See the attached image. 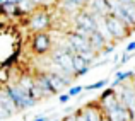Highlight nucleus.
Segmentation results:
<instances>
[{
  "instance_id": "a211bd4d",
  "label": "nucleus",
  "mask_w": 135,
  "mask_h": 121,
  "mask_svg": "<svg viewBox=\"0 0 135 121\" xmlns=\"http://www.w3.org/2000/svg\"><path fill=\"white\" fill-rule=\"evenodd\" d=\"M132 51H135V41L130 43V44L127 46V53H132Z\"/></svg>"
},
{
  "instance_id": "ddd939ff",
  "label": "nucleus",
  "mask_w": 135,
  "mask_h": 121,
  "mask_svg": "<svg viewBox=\"0 0 135 121\" xmlns=\"http://www.w3.org/2000/svg\"><path fill=\"white\" fill-rule=\"evenodd\" d=\"M106 84H108V80H99V82H94V84H91V85H86V87H84V90H94V89H101V87H104Z\"/></svg>"
},
{
  "instance_id": "39448f33",
  "label": "nucleus",
  "mask_w": 135,
  "mask_h": 121,
  "mask_svg": "<svg viewBox=\"0 0 135 121\" xmlns=\"http://www.w3.org/2000/svg\"><path fill=\"white\" fill-rule=\"evenodd\" d=\"M50 26V19L45 12H36L29 21V27L34 31H41V29H46Z\"/></svg>"
},
{
  "instance_id": "5701e85b",
  "label": "nucleus",
  "mask_w": 135,
  "mask_h": 121,
  "mask_svg": "<svg viewBox=\"0 0 135 121\" xmlns=\"http://www.w3.org/2000/svg\"><path fill=\"white\" fill-rule=\"evenodd\" d=\"M55 121H56V119H55Z\"/></svg>"
},
{
  "instance_id": "4be33fe9",
  "label": "nucleus",
  "mask_w": 135,
  "mask_h": 121,
  "mask_svg": "<svg viewBox=\"0 0 135 121\" xmlns=\"http://www.w3.org/2000/svg\"><path fill=\"white\" fill-rule=\"evenodd\" d=\"M34 121H48V119H46V118H45V116H38V118H36V119H34Z\"/></svg>"
},
{
  "instance_id": "1a4fd4ad",
  "label": "nucleus",
  "mask_w": 135,
  "mask_h": 121,
  "mask_svg": "<svg viewBox=\"0 0 135 121\" xmlns=\"http://www.w3.org/2000/svg\"><path fill=\"white\" fill-rule=\"evenodd\" d=\"M2 9H3V12L9 14V16H16V14H21L19 5H16V3H2Z\"/></svg>"
},
{
  "instance_id": "6ab92c4d",
  "label": "nucleus",
  "mask_w": 135,
  "mask_h": 121,
  "mask_svg": "<svg viewBox=\"0 0 135 121\" xmlns=\"http://www.w3.org/2000/svg\"><path fill=\"white\" fill-rule=\"evenodd\" d=\"M2 3H16V5H19L21 0H0Z\"/></svg>"
},
{
  "instance_id": "6e6552de",
  "label": "nucleus",
  "mask_w": 135,
  "mask_h": 121,
  "mask_svg": "<svg viewBox=\"0 0 135 121\" xmlns=\"http://www.w3.org/2000/svg\"><path fill=\"white\" fill-rule=\"evenodd\" d=\"M48 79H50V82H51V85H53V89H55V92H58L60 89L63 87V85H67L69 82H67L63 77H58L55 73V75H48Z\"/></svg>"
},
{
  "instance_id": "f3484780",
  "label": "nucleus",
  "mask_w": 135,
  "mask_h": 121,
  "mask_svg": "<svg viewBox=\"0 0 135 121\" xmlns=\"http://www.w3.org/2000/svg\"><path fill=\"white\" fill-rule=\"evenodd\" d=\"M113 49H115L113 46H109V48H104V49H103V53H101V55H103V56H108V55H111V53H113Z\"/></svg>"
},
{
  "instance_id": "aec40b11",
  "label": "nucleus",
  "mask_w": 135,
  "mask_h": 121,
  "mask_svg": "<svg viewBox=\"0 0 135 121\" xmlns=\"http://www.w3.org/2000/svg\"><path fill=\"white\" fill-rule=\"evenodd\" d=\"M123 5H135V0H120Z\"/></svg>"
},
{
  "instance_id": "9d476101",
  "label": "nucleus",
  "mask_w": 135,
  "mask_h": 121,
  "mask_svg": "<svg viewBox=\"0 0 135 121\" xmlns=\"http://www.w3.org/2000/svg\"><path fill=\"white\" fill-rule=\"evenodd\" d=\"M74 67H75V72H79V70H82V68H86V67H89V63H87L80 55H74Z\"/></svg>"
},
{
  "instance_id": "20e7f679",
  "label": "nucleus",
  "mask_w": 135,
  "mask_h": 121,
  "mask_svg": "<svg viewBox=\"0 0 135 121\" xmlns=\"http://www.w3.org/2000/svg\"><path fill=\"white\" fill-rule=\"evenodd\" d=\"M70 43H72V46H74L77 55H79V53H86V51H92L91 41L87 39V38L79 36V34H72V36H70Z\"/></svg>"
},
{
  "instance_id": "dca6fc26",
  "label": "nucleus",
  "mask_w": 135,
  "mask_h": 121,
  "mask_svg": "<svg viewBox=\"0 0 135 121\" xmlns=\"http://www.w3.org/2000/svg\"><path fill=\"white\" fill-rule=\"evenodd\" d=\"M91 70V67H86V68H82V70H79V72H75V77H80V75H86L87 72Z\"/></svg>"
},
{
  "instance_id": "9b49d317",
  "label": "nucleus",
  "mask_w": 135,
  "mask_h": 121,
  "mask_svg": "<svg viewBox=\"0 0 135 121\" xmlns=\"http://www.w3.org/2000/svg\"><path fill=\"white\" fill-rule=\"evenodd\" d=\"M132 75H133V72H116V80L113 82V85H111V87H116L118 84H122L123 80L130 79Z\"/></svg>"
},
{
  "instance_id": "4468645a",
  "label": "nucleus",
  "mask_w": 135,
  "mask_h": 121,
  "mask_svg": "<svg viewBox=\"0 0 135 121\" xmlns=\"http://www.w3.org/2000/svg\"><path fill=\"white\" fill-rule=\"evenodd\" d=\"M82 90H84L82 85H74V87L69 89V95H70V97H75V95H79Z\"/></svg>"
},
{
  "instance_id": "f257e3e1",
  "label": "nucleus",
  "mask_w": 135,
  "mask_h": 121,
  "mask_svg": "<svg viewBox=\"0 0 135 121\" xmlns=\"http://www.w3.org/2000/svg\"><path fill=\"white\" fill-rule=\"evenodd\" d=\"M3 90L12 99V102L16 104L17 109H26V108H31V106L36 104V99L31 97V92H27L21 85H5Z\"/></svg>"
},
{
  "instance_id": "423d86ee",
  "label": "nucleus",
  "mask_w": 135,
  "mask_h": 121,
  "mask_svg": "<svg viewBox=\"0 0 135 121\" xmlns=\"http://www.w3.org/2000/svg\"><path fill=\"white\" fill-rule=\"evenodd\" d=\"M33 48L36 53H45L50 49V39L46 34H36L33 39Z\"/></svg>"
},
{
  "instance_id": "f8f14e48",
  "label": "nucleus",
  "mask_w": 135,
  "mask_h": 121,
  "mask_svg": "<svg viewBox=\"0 0 135 121\" xmlns=\"http://www.w3.org/2000/svg\"><path fill=\"white\" fill-rule=\"evenodd\" d=\"M33 7L34 5H33L31 0H21V3H19V10H21V12H29Z\"/></svg>"
},
{
  "instance_id": "0eeeda50",
  "label": "nucleus",
  "mask_w": 135,
  "mask_h": 121,
  "mask_svg": "<svg viewBox=\"0 0 135 121\" xmlns=\"http://www.w3.org/2000/svg\"><path fill=\"white\" fill-rule=\"evenodd\" d=\"M89 41H91L92 49H103L106 44H108V41L104 39V36H103L101 33H98V31H94V33H92V36L89 38Z\"/></svg>"
},
{
  "instance_id": "f03ea898",
  "label": "nucleus",
  "mask_w": 135,
  "mask_h": 121,
  "mask_svg": "<svg viewBox=\"0 0 135 121\" xmlns=\"http://www.w3.org/2000/svg\"><path fill=\"white\" fill-rule=\"evenodd\" d=\"M53 60H55V63L65 73L75 75V67H74V55L72 53H69V51H56L55 55H53Z\"/></svg>"
},
{
  "instance_id": "412c9836",
  "label": "nucleus",
  "mask_w": 135,
  "mask_h": 121,
  "mask_svg": "<svg viewBox=\"0 0 135 121\" xmlns=\"http://www.w3.org/2000/svg\"><path fill=\"white\" fill-rule=\"evenodd\" d=\"M130 56H132V55H128V53H127V55H123V56H122V63L128 62V60H130Z\"/></svg>"
},
{
  "instance_id": "7ed1b4c3",
  "label": "nucleus",
  "mask_w": 135,
  "mask_h": 121,
  "mask_svg": "<svg viewBox=\"0 0 135 121\" xmlns=\"http://www.w3.org/2000/svg\"><path fill=\"white\" fill-rule=\"evenodd\" d=\"M106 26H108V29L111 31L113 38H123L127 34V26L120 19H116L115 16L106 17Z\"/></svg>"
},
{
  "instance_id": "2eb2a0df",
  "label": "nucleus",
  "mask_w": 135,
  "mask_h": 121,
  "mask_svg": "<svg viewBox=\"0 0 135 121\" xmlns=\"http://www.w3.org/2000/svg\"><path fill=\"white\" fill-rule=\"evenodd\" d=\"M58 101L62 102V104H65V102H69V101H70V95H69V94H62V95L58 97Z\"/></svg>"
}]
</instances>
